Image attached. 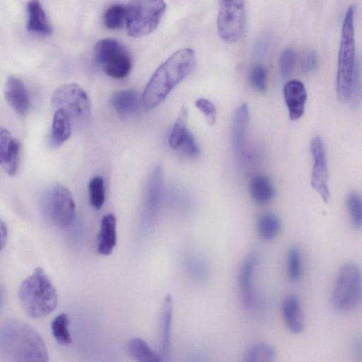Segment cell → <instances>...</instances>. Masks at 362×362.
<instances>
[{
    "label": "cell",
    "mask_w": 362,
    "mask_h": 362,
    "mask_svg": "<svg viewBox=\"0 0 362 362\" xmlns=\"http://www.w3.org/2000/svg\"><path fill=\"white\" fill-rule=\"evenodd\" d=\"M196 64L195 54L190 48L176 51L155 71L144 93L143 103L147 109L159 105L170 92L189 75Z\"/></svg>",
    "instance_id": "cell-1"
},
{
    "label": "cell",
    "mask_w": 362,
    "mask_h": 362,
    "mask_svg": "<svg viewBox=\"0 0 362 362\" xmlns=\"http://www.w3.org/2000/svg\"><path fill=\"white\" fill-rule=\"evenodd\" d=\"M0 354L17 361L45 362L49 359L39 334L19 321L6 322L0 326Z\"/></svg>",
    "instance_id": "cell-2"
},
{
    "label": "cell",
    "mask_w": 362,
    "mask_h": 362,
    "mask_svg": "<svg viewBox=\"0 0 362 362\" xmlns=\"http://www.w3.org/2000/svg\"><path fill=\"white\" fill-rule=\"evenodd\" d=\"M18 298L24 312L32 318L44 317L57 306L58 296L52 281L37 267L21 283Z\"/></svg>",
    "instance_id": "cell-3"
},
{
    "label": "cell",
    "mask_w": 362,
    "mask_h": 362,
    "mask_svg": "<svg viewBox=\"0 0 362 362\" xmlns=\"http://www.w3.org/2000/svg\"><path fill=\"white\" fill-rule=\"evenodd\" d=\"M354 11L351 5L344 16L338 54L337 94L343 103L350 100L356 68L354 40Z\"/></svg>",
    "instance_id": "cell-4"
},
{
    "label": "cell",
    "mask_w": 362,
    "mask_h": 362,
    "mask_svg": "<svg viewBox=\"0 0 362 362\" xmlns=\"http://www.w3.org/2000/svg\"><path fill=\"white\" fill-rule=\"evenodd\" d=\"M165 9L163 0H129L126 6L127 34L133 37L150 34L159 25Z\"/></svg>",
    "instance_id": "cell-5"
},
{
    "label": "cell",
    "mask_w": 362,
    "mask_h": 362,
    "mask_svg": "<svg viewBox=\"0 0 362 362\" xmlns=\"http://www.w3.org/2000/svg\"><path fill=\"white\" fill-rule=\"evenodd\" d=\"M51 103L54 110L64 111L76 127H82L89 119L91 110L89 98L76 83H66L56 88Z\"/></svg>",
    "instance_id": "cell-6"
},
{
    "label": "cell",
    "mask_w": 362,
    "mask_h": 362,
    "mask_svg": "<svg viewBox=\"0 0 362 362\" xmlns=\"http://www.w3.org/2000/svg\"><path fill=\"white\" fill-rule=\"evenodd\" d=\"M361 272L353 262L345 263L337 276L332 300L336 309L349 312L357 308L361 301Z\"/></svg>",
    "instance_id": "cell-7"
},
{
    "label": "cell",
    "mask_w": 362,
    "mask_h": 362,
    "mask_svg": "<svg viewBox=\"0 0 362 362\" xmlns=\"http://www.w3.org/2000/svg\"><path fill=\"white\" fill-rule=\"evenodd\" d=\"M41 206L45 218L57 228H67L75 218L76 206L72 194L60 183L52 185L45 191Z\"/></svg>",
    "instance_id": "cell-8"
},
{
    "label": "cell",
    "mask_w": 362,
    "mask_h": 362,
    "mask_svg": "<svg viewBox=\"0 0 362 362\" xmlns=\"http://www.w3.org/2000/svg\"><path fill=\"white\" fill-rule=\"evenodd\" d=\"M94 57L105 73L114 78L126 77L132 67L130 53L113 38L99 40L94 47Z\"/></svg>",
    "instance_id": "cell-9"
},
{
    "label": "cell",
    "mask_w": 362,
    "mask_h": 362,
    "mask_svg": "<svg viewBox=\"0 0 362 362\" xmlns=\"http://www.w3.org/2000/svg\"><path fill=\"white\" fill-rule=\"evenodd\" d=\"M245 22L244 0H219L217 30L223 41L238 42L243 35Z\"/></svg>",
    "instance_id": "cell-10"
},
{
    "label": "cell",
    "mask_w": 362,
    "mask_h": 362,
    "mask_svg": "<svg viewBox=\"0 0 362 362\" xmlns=\"http://www.w3.org/2000/svg\"><path fill=\"white\" fill-rule=\"evenodd\" d=\"M310 151L313 158L311 185L319 193L322 200L327 203L330 199L329 175L325 146L321 138L316 136L312 140Z\"/></svg>",
    "instance_id": "cell-11"
},
{
    "label": "cell",
    "mask_w": 362,
    "mask_h": 362,
    "mask_svg": "<svg viewBox=\"0 0 362 362\" xmlns=\"http://www.w3.org/2000/svg\"><path fill=\"white\" fill-rule=\"evenodd\" d=\"M163 181V168L160 165H158L153 169L147 184L143 214V222L147 227L152 223L157 213L161 196Z\"/></svg>",
    "instance_id": "cell-12"
},
{
    "label": "cell",
    "mask_w": 362,
    "mask_h": 362,
    "mask_svg": "<svg viewBox=\"0 0 362 362\" xmlns=\"http://www.w3.org/2000/svg\"><path fill=\"white\" fill-rule=\"evenodd\" d=\"M21 144L6 128L0 127V165L9 175L18 171Z\"/></svg>",
    "instance_id": "cell-13"
},
{
    "label": "cell",
    "mask_w": 362,
    "mask_h": 362,
    "mask_svg": "<svg viewBox=\"0 0 362 362\" xmlns=\"http://www.w3.org/2000/svg\"><path fill=\"white\" fill-rule=\"evenodd\" d=\"M7 103L18 115L24 116L30 110V100L23 81L15 76L7 78L4 86Z\"/></svg>",
    "instance_id": "cell-14"
},
{
    "label": "cell",
    "mask_w": 362,
    "mask_h": 362,
    "mask_svg": "<svg viewBox=\"0 0 362 362\" xmlns=\"http://www.w3.org/2000/svg\"><path fill=\"white\" fill-rule=\"evenodd\" d=\"M250 113L246 103L235 111L231 125L230 139L233 151L238 158L243 155L247 135Z\"/></svg>",
    "instance_id": "cell-15"
},
{
    "label": "cell",
    "mask_w": 362,
    "mask_h": 362,
    "mask_svg": "<svg viewBox=\"0 0 362 362\" xmlns=\"http://www.w3.org/2000/svg\"><path fill=\"white\" fill-rule=\"evenodd\" d=\"M284 96L290 119L295 121L300 118L304 113L307 100V92L303 83L298 80L286 82L284 86Z\"/></svg>",
    "instance_id": "cell-16"
},
{
    "label": "cell",
    "mask_w": 362,
    "mask_h": 362,
    "mask_svg": "<svg viewBox=\"0 0 362 362\" xmlns=\"http://www.w3.org/2000/svg\"><path fill=\"white\" fill-rule=\"evenodd\" d=\"M259 259L256 248L252 250L243 261L238 272V284L243 301L246 307H251L254 302L252 276Z\"/></svg>",
    "instance_id": "cell-17"
},
{
    "label": "cell",
    "mask_w": 362,
    "mask_h": 362,
    "mask_svg": "<svg viewBox=\"0 0 362 362\" xmlns=\"http://www.w3.org/2000/svg\"><path fill=\"white\" fill-rule=\"evenodd\" d=\"M28 32L33 35L47 37L53 33V28L39 0H29L26 5Z\"/></svg>",
    "instance_id": "cell-18"
},
{
    "label": "cell",
    "mask_w": 362,
    "mask_h": 362,
    "mask_svg": "<svg viewBox=\"0 0 362 362\" xmlns=\"http://www.w3.org/2000/svg\"><path fill=\"white\" fill-rule=\"evenodd\" d=\"M117 218L109 213L105 214L100 223V228L97 238V250L102 255H110L117 244Z\"/></svg>",
    "instance_id": "cell-19"
},
{
    "label": "cell",
    "mask_w": 362,
    "mask_h": 362,
    "mask_svg": "<svg viewBox=\"0 0 362 362\" xmlns=\"http://www.w3.org/2000/svg\"><path fill=\"white\" fill-rule=\"evenodd\" d=\"M281 311L290 332L295 334L301 333L304 329V320L299 299L293 295L288 296L284 300Z\"/></svg>",
    "instance_id": "cell-20"
},
{
    "label": "cell",
    "mask_w": 362,
    "mask_h": 362,
    "mask_svg": "<svg viewBox=\"0 0 362 362\" xmlns=\"http://www.w3.org/2000/svg\"><path fill=\"white\" fill-rule=\"evenodd\" d=\"M173 310L172 297L170 295H167L163 303L160 317L159 354L163 358L168 357L170 354Z\"/></svg>",
    "instance_id": "cell-21"
},
{
    "label": "cell",
    "mask_w": 362,
    "mask_h": 362,
    "mask_svg": "<svg viewBox=\"0 0 362 362\" xmlns=\"http://www.w3.org/2000/svg\"><path fill=\"white\" fill-rule=\"evenodd\" d=\"M71 121L63 110L54 111L50 132V145L57 148L61 146L71 136Z\"/></svg>",
    "instance_id": "cell-22"
},
{
    "label": "cell",
    "mask_w": 362,
    "mask_h": 362,
    "mask_svg": "<svg viewBox=\"0 0 362 362\" xmlns=\"http://www.w3.org/2000/svg\"><path fill=\"white\" fill-rule=\"evenodd\" d=\"M252 199L260 204L269 202L275 194L274 187L269 178L263 175H255L249 184Z\"/></svg>",
    "instance_id": "cell-23"
},
{
    "label": "cell",
    "mask_w": 362,
    "mask_h": 362,
    "mask_svg": "<svg viewBox=\"0 0 362 362\" xmlns=\"http://www.w3.org/2000/svg\"><path fill=\"white\" fill-rule=\"evenodd\" d=\"M138 95L133 89L116 91L111 97V103L115 111L122 115L133 113L138 107Z\"/></svg>",
    "instance_id": "cell-24"
},
{
    "label": "cell",
    "mask_w": 362,
    "mask_h": 362,
    "mask_svg": "<svg viewBox=\"0 0 362 362\" xmlns=\"http://www.w3.org/2000/svg\"><path fill=\"white\" fill-rule=\"evenodd\" d=\"M129 354L137 361L160 362L164 359L161 355L153 350L141 338L134 337L127 344Z\"/></svg>",
    "instance_id": "cell-25"
},
{
    "label": "cell",
    "mask_w": 362,
    "mask_h": 362,
    "mask_svg": "<svg viewBox=\"0 0 362 362\" xmlns=\"http://www.w3.org/2000/svg\"><path fill=\"white\" fill-rule=\"evenodd\" d=\"M281 228V220L275 214L264 213L257 221V230L259 236L265 241L274 239Z\"/></svg>",
    "instance_id": "cell-26"
},
{
    "label": "cell",
    "mask_w": 362,
    "mask_h": 362,
    "mask_svg": "<svg viewBox=\"0 0 362 362\" xmlns=\"http://www.w3.org/2000/svg\"><path fill=\"white\" fill-rule=\"evenodd\" d=\"M275 349L270 344L259 342L250 346L244 354L246 362H273L276 360Z\"/></svg>",
    "instance_id": "cell-27"
},
{
    "label": "cell",
    "mask_w": 362,
    "mask_h": 362,
    "mask_svg": "<svg viewBox=\"0 0 362 362\" xmlns=\"http://www.w3.org/2000/svg\"><path fill=\"white\" fill-rule=\"evenodd\" d=\"M69 324V320L65 313L58 315L51 323L52 335L60 344L68 345L71 341V337L68 329Z\"/></svg>",
    "instance_id": "cell-28"
},
{
    "label": "cell",
    "mask_w": 362,
    "mask_h": 362,
    "mask_svg": "<svg viewBox=\"0 0 362 362\" xmlns=\"http://www.w3.org/2000/svg\"><path fill=\"white\" fill-rule=\"evenodd\" d=\"M125 18L126 6L115 4L105 10L103 15V23L108 29L116 30L122 26Z\"/></svg>",
    "instance_id": "cell-29"
},
{
    "label": "cell",
    "mask_w": 362,
    "mask_h": 362,
    "mask_svg": "<svg viewBox=\"0 0 362 362\" xmlns=\"http://www.w3.org/2000/svg\"><path fill=\"white\" fill-rule=\"evenodd\" d=\"M347 211L353 227L358 230L362 228V202L359 193L351 192L346 201Z\"/></svg>",
    "instance_id": "cell-30"
},
{
    "label": "cell",
    "mask_w": 362,
    "mask_h": 362,
    "mask_svg": "<svg viewBox=\"0 0 362 362\" xmlns=\"http://www.w3.org/2000/svg\"><path fill=\"white\" fill-rule=\"evenodd\" d=\"M187 121L188 111L187 109L183 106L171 131L169 139V143L171 148L176 149L181 142L182 138L187 131Z\"/></svg>",
    "instance_id": "cell-31"
},
{
    "label": "cell",
    "mask_w": 362,
    "mask_h": 362,
    "mask_svg": "<svg viewBox=\"0 0 362 362\" xmlns=\"http://www.w3.org/2000/svg\"><path fill=\"white\" fill-rule=\"evenodd\" d=\"M88 191L90 195V202L91 205L100 209L105 202V187L103 179L100 176H95L88 183Z\"/></svg>",
    "instance_id": "cell-32"
},
{
    "label": "cell",
    "mask_w": 362,
    "mask_h": 362,
    "mask_svg": "<svg viewBox=\"0 0 362 362\" xmlns=\"http://www.w3.org/2000/svg\"><path fill=\"white\" fill-rule=\"evenodd\" d=\"M288 276L292 282L297 281L301 274V254L297 246H292L288 252Z\"/></svg>",
    "instance_id": "cell-33"
},
{
    "label": "cell",
    "mask_w": 362,
    "mask_h": 362,
    "mask_svg": "<svg viewBox=\"0 0 362 362\" xmlns=\"http://www.w3.org/2000/svg\"><path fill=\"white\" fill-rule=\"evenodd\" d=\"M267 70L261 64L254 66L249 73L251 86L258 91H264L267 86Z\"/></svg>",
    "instance_id": "cell-34"
},
{
    "label": "cell",
    "mask_w": 362,
    "mask_h": 362,
    "mask_svg": "<svg viewBox=\"0 0 362 362\" xmlns=\"http://www.w3.org/2000/svg\"><path fill=\"white\" fill-rule=\"evenodd\" d=\"M176 149H178L181 155L188 158H196L200 152L193 135L189 131H187Z\"/></svg>",
    "instance_id": "cell-35"
},
{
    "label": "cell",
    "mask_w": 362,
    "mask_h": 362,
    "mask_svg": "<svg viewBox=\"0 0 362 362\" xmlns=\"http://www.w3.org/2000/svg\"><path fill=\"white\" fill-rule=\"evenodd\" d=\"M295 63V52L289 48L284 49L279 57V68L283 77L287 78L291 74Z\"/></svg>",
    "instance_id": "cell-36"
},
{
    "label": "cell",
    "mask_w": 362,
    "mask_h": 362,
    "mask_svg": "<svg viewBox=\"0 0 362 362\" xmlns=\"http://www.w3.org/2000/svg\"><path fill=\"white\" fill-rule=\"evenodd\" d=\"M197 107L204 114L207 123L214 125L216 122V110L214 104L207 99L199 98L195 101Z\"/></svg>",
    "instance_id": "cell-37"
},
{
    "label": "cell",
    "mask_w": 362,
    "mask_h": 362,
    "mask_svg": "<svg viewBox=\"0 0 362 362\" xmlns=\"http://www.w3.org/2000/svg\"><path fill=\"white\" fill-rule=\"evenodd\" d=\"M317 55L315 51L308 52L303 57L302 69L305 74L313 72L317 66Z\"/></svg>",
    "instance_id": "cell-38"
},
{
    "label": "cell",
    "mask_w": 362,
    "mask_h": 362,
    "mask_svg": "<svg viewBox=\"0 0 362 362\" xmlns=\"http://www.w3.org/2000/svg\"><path fill=\"white\" fill-rule=\"evenodd\" d=\"M8 238V229L5 223L0 219V252L4 247Z\"/></svg>",
    "instance_id": "cell-39"
},
{
    "label": "cell",
    "mask_w": 362,
    "mask_h": 362,
    "mask_svg": "<svg viewBox=\"0 0 362 362\" xmlns=\"http://www.w3.org/2000/svg\"><path fill=\"white\" fill-rule=\"evenodd\" d=\"M0 302H2V292H1V288H0Z\"/></svg>",
    "instance_id": "cell-40"
},
{
    "label": "cell",
    "mask_w": 362,
    "mask_h": 362,
    "mask_svg": "<svg viewBox=\"0 0 362 362\" xmlns=\"http://www.w3.org/2000/svg\"><path fill=\"white\" fill-rule=\"evenodd\" d=\"M1 311V302H0V313Z\"/></svg>",
    "instance_id": "cell-41"
}]
</instances>
